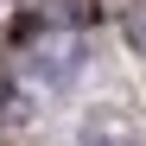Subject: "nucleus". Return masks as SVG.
Returning a JSON list of instances; mask_svg holds the SVG:
<instances>
[{"label":"nucleus","instance_id":"7ed1b4c3","mask_svg":"<svg viewBox=\"0 0 146 146\" xmlns=\"http://www.w3.org/2000/svg\"><path fill=\"white\" fill-rule=\"evenodd\" d=\"M13 108V83H7V70H0V114Z\"/></svg>","mask_w":146,"mask_h":146},{"label":"nucleus","instance_id":"f03ea898","mask_svg":"<svg viewBox=\"0 0 146 146\" xmlns=\"http://www.w3.org/2000/svg\"><path fill=\"white\" fill-rule=\"evenodd\" d=\"M127 38H133V51H146V7L127 13Z\"/></svg>","mask_w":146,"mask_h":146},{"label":"nucleus","instance_id":"f257e3e1","mask_svg":"<svg viewBox=\"0 0 146 146\" xmlns=\"http://www.w3.org/2000/svg\"><path fill=\"white\" fill-rule=\"evenodd\" d=\"M76 44H44V51H38V76L44 83H70V70H76Z\"/></svg>","mask_w":146,"mask_h":146}]
</instances>
